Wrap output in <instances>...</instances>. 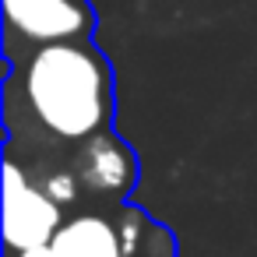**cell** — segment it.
Here are the masks:
<instances>
[{
    "instance_id": "4",
    "label": "cell",
    "mask_w": 257,
    "mask_h": 257,
    "mask_svg": "<svg viewBox=\"0 0 257 257\" xmlns=\"http://www.w3.org/2000/svg\"><path fill=\"white\" fill-rule=\"evenodd\" d=\"M74 173L88 194L127 197L134 180H138V159L113 131H102V134L81 141L78 159H74Z\"/></svg>"
},
{
    "instance_id": "7",
    "label": "cell",
    "mask_w": 257,
    "mask_h": 257,
    "mask_svg": "<svg viewBox=\"0 0 257 257\" xmlns=\"http://www.w3.org/2000/svg\"><path fill=\"white\" fill-rule=\"evenodd\" d=\"M11 257H53V250H50V243H46V246H32V250H22V253H11Z\"/></svg>"
},
{
    "instance_id": "2",
    "label": "cell",
    "mask_w": 257,
    "mask_h": 257,
    "mask_svg": "<svg viewBox=\"0 0 257 257\" xmlns=\"http://www.w3.org/2000/svg\"><path fill=\"white\" fill-rule=\"evenodd\" d=\"M8 39L25 46H50L71 39H92L95 11L88 0H4Z\"/></svg>"
},
{
    "instance_id": "5",
    "label": "cell",
    "mask_w": 257,
    "mask_h": 257,
    "mask_svg": "<svg viewBox=\"0 0 257 257\" xmlns=\"http://www.w3.org/2000/svg\"><path fill=\"white\" fill-rule=\"evenodd\" d=\"M50 250L53 257H127L120 229L99 211H81L67 218L50 239Z\"/></svg>"
},
{
    "instance_id": "1",
    "label": "cell",
    "mask_w": 257,
    "mask_h": 257,
    "mask_svg": "<svg viewBox=\"0 0 257 257\" xmlns=\"http://www.w3.org/2000/svg\"><path fill=\"white\" fill-rule=\"evenodd\" d=\"M32 120L57 141L81 145L113 123V67L92 39L36 46L22 67Z\"/></svg>"
},
{
    "instance_id": "3",
    "label": "cell",
    "mask_w": 257,
    "mask_h": 257,
    "mask_svg": "<svg viewBox=\"0 0 257 257\" xmlns=\"http://www.w3.org/2000/svg\"><path fill=\"white\" fill-rule=\"evenodd\" d=\"M64 225L60 204L46 194V187H36L18 162H8L4 169V243L11 253L46 246L57 229Z\"/></svg>"
},
{
    "instance_id": "6",
    "label": "cell",
    "mask_w": 257,
    "mask_h": 257,
    "mask_svg": "<svg viewBox=\"0 0 257 257\" xmlns=\"http://www.w3.org/2000/svg\"><path fill=\"white\" fill-rule=\"evenodd\" d=\"M78 190H81V180H78V173H53L50 180H46V194L64 208V204H71L74 197H78Z\"/></svg>"
}]
</instances>
